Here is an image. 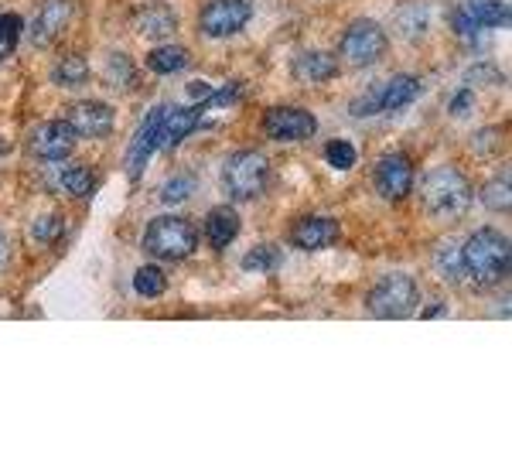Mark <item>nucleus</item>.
<instances>
[{
    "label": "nucleus",
    "instance_id": "f257e3e1",
    "mask_svg": "<svg viewBox=\"0 0 512 454\" xmlns=\"http://www.w3.org/2000/svg\"><path fill=\"white\" fill-rule=\"evenodd\" d=\"M461 280H472L478 287H495L509 274V239L499 229H478L458 250Z\"/></svg>",
    "mask_w": 512,
    "mask_h": 454
},
{
    "label": "nucleus",
    "instance_id": "f03ea898",
    "mask_svg": "<svg viewBox=\"0 0 512 454\" xmlns=\"http://www.w3.org/2000/svg\"><path fill=\"white\" fill-rule=\"evenodd\" d=\"M472 181L461 175L458 168H434L431 175L420 181V202L427 216L441 222H458L472 209Z\"/></svg>",
    "mask_w": 512,
    "mask_h": 454
},
{
    "label": "nucleus",
    "instance_id": "7ed1b4c3",
    "mask_svg": "<svg viewBox=\"0 0 512 454\" xmlns=\"http://www.w3.org/2000/svg\"><path fill=\"white\" fill-rule=\"evenodd\" d=\"M144 250L154 260L178 263L198 250V226L185 216H158L144 229Z\"/></svg>",
    "mask_w": 512,
    "mask_h": 454
},
{
    "label": "nucleus",
    "instance_id": "20e7f679",
    "mask_svg": "<svg viewBox=\"0 0 512 454\" xmlns=\"http://www.w3.org/2000/svg\"><path fill=\"white\" fill-rule=\"evenodd\" d=\"M270 185V161L263 151H239L222 168V192L233 202H253Z\"/></svg>",
    "mask_w": 512,
    "mask_h": 454
},
{
    "label": "nucleus",
    "instance_id": "39448f33",
    "mask_svg": "<svg viewBox=\"0 0 512 454\" xmlns=\"http://www.w3.org/2000/svg\"><path fill=\"white\" fill-rule=\"evenodd\" d=\"M366 304L376 318H410L420 308V287L407 274H386L373 284Z\"/></svg>",
    "mask_w": 512,
    "mask_h": 454
},
{
    "label": "nucleus",
    "instance_id": "423d86ee",
    "mask_svg": "<svg viewBox=\"0 0 512 454\" xmlns=\"http://www.w3.org/2000/svg\"><path fill=\"white\" fill-rule=\"evenodd\" d=\"M386 45H390L386 31L379 28L376 21L362 18L349 24V31L338 41V55H342V62L349 65V69H369V65H376L386 55Z\"/></svg>",
    "mask_w": 512,
    "mask_h": 454
},
{
    "label": "nucleus",
    "instance_id": "0eeeda50",
    "mask_svg": "<svg viewBox=\"0 0 512 454\" xmlns=\"http://www.w3.org/2000/svg\"><path fill=\"white\" fill-rule=\"evenodd\" d=\"M253 18V0H209L198 14V28L209 38H229Z\"/></svg>",
    "mask_w": 512,
    "mask_h": 454
},
{
    "label": "nucleus",
    "instance_id": "6e6552de",
    "mask_svg": "<svg viewBox=\"0 0 512 454\" xmlns=\"http://www.w3.org/2000/svg\"><path fill=\"white\" fill-rule=\"evenodd\" d=\"M260 127L270 140H280V144H294V140H308L318 134L315 113L301 110V106H270Z\"/></svg>",
    "mask_w": 512,
    "mask_h": 454
},
{
    "label": "nucleus",
    "instance_id": "1a4fd4ad",
    "mask_svg": "<svg viewBox=\"0 0 512 454\" xmlns=\"http://www.w3.org/2000/svg\"><path fill=\"white\" fill-rule=\"evenodd\" d=\"M373 185L386 202H403L414 192V164H410L407 154H386L373 168Z\"/></svg>",
    "mask_w": 512,
    "mask_h": 454
},
{
    "label": "nucleus",
    "instance_id": "9d476101",
    "mask_svg": "<svg viewBox=\"0 0 512 454\" xmlns=\"http://www.w3.org/2000/svg\"><path fill=\"white\" fill-rule=\"evenodd\" d=\"M76 140H79L76 130H72L65 120H45V123H38L35 134H31L28 151H31V158L55 164V161L69 158L72 147H76Z\"/></svg>",
    "mask_w": 512,
    "mask_h": 454
},
{
    "label": "nucleus",
    "instance_id": "9b49d317",
    "mask_svg": "<svg viewBox=\"0 0 512 454\" xmlns=\"http://www.w3.org/2000/svg\"><path fill=\"white\" fill-rule=\"evenodd\" d=\"M161 120H164V106H154V110L144 117V123H140L134 140H130V147H127V175H130V181H137L140 175H144L151 154L161 147Z\"/></svg>",
    "mask_w": 512,
    "mask_h": 454
},
{
    "label": "nucleus",
    "instance_id": "f8f14e48",
    "mask_svg": "<svg viewBox=\"0 0 512 454\" xmlns=\"http://www.w3.org/2000/svg\"><path fill=\"white\" fill-rule=\"evenodd\" d=\"M65 123L76 130V137L103 140V137L113 134V127H117V113H113V106L86 99V103L69 106V113H65Z\"/></svg>",
    "mask_w": 512,
    "mask_h": 454
},
{
    "label": "nucleus",
    "instance_id": "ddd939ff",
    "mask_svg": "<svg viewBox=\"0 0 512 454\" xmlns=\"http://www.w3.org/2000/svg\"><path fill=\"white\" fill-rule=\"evenodd\" d=\"M69 18H72V0H45L38 7L35 21H31V41L38 48H48L69 28Z\"/></svg>",
    "mask_w": 512,
    "mask_h": 454
},
{
    "label": "nucleus",
    "instance_id": "4468645a",
    "mask_svg": "<svg viewBox=\"0 0 512 454\" xmlns=\"http://www.w3.org/2000/svg\"><path fill=\"white\" fill-rule=\"evenodd\" d=\"M338 236H342V226L328 216H308L294 222L291 229V243L297 250H328V246L338 243Z\"/></svg>",
    "mask_w": 512,
    "mask_h": 454
},
{
    "label": "nucleus",
    "instance_id": "2eb2a0df",
    "mask_svg": "<svg viewBox=\"0 0 512 454\" xmlns=\"http://www.w3.org/2000/svg\"><path fill=\"white\" fill-rule=\"evenodd\" d=\"M134 28H137V35H144L151 41H164L178 31V14H175V7L161 4V0H151V4L134 11Z\"/></svg>",
    "mask_w": 512,
    "mask_h": 454
},
{
    "label": "nucleus",
    "instance_id": "dca6fc26",
    "mask_svg": "<svg viewBox=\"0 0 512 454\" xmlns=\"http://www.w3.org/2000/svg\"><path fill=\"white\" fill-rule=\"evenodd\" d=\"M202 113H205V106H192V110H185V106H164L161 147H175L188 134H195V130L202 127Z\"/></svg>",
    "mask_w": 512,
    "mask_h": 454
},
{
    "label": "nucleus",
    "instance_id": "f3484780",
    "mask_svg": "<svg viewBox=\"0 0 512 454\" xmlns=\"http://www.w3.org/2000/svg\"><path fill=\"white\" fill-rule=\"evenodd\" d=\"M291 72L297 82L315 86V82H328L338 76V59L328 52H301V55H294Z\"/></svg>",
    "mask_w": 512,
    "mask_h": 454
},
{
    "label": "nucleus",
    "instance_id": "a211bd4d",
    "mask_svg": "<svg viewBox=\"0 0 512 454\" xmlns=\"http://www.w3.org/2000/svg\"><path fill=\"white\" fill-rule=\"evenodd\" d=\"M239 212L229 209V205H219V209H212L209 216H205V239H209L212 250H226V246L236 243L239 236Z\"/></svg>",
    "mask_w": 512,
    "mask_h": 454
},
{
    "label": "nucleus",
    "instance_id": "6ab92c4d",
    "mask_svg": "<svg viewBox=\"0 0 512 454\" xmlns=\"http://www.w3.org/2000/svg\"><path fill=\"white\" fill-rule=\"evenodd\" d=\"M417 93H420V79L417 76H393L390 82L376 86L379 113H383V110H400V106H407Z\"/></svg>",
    "mask_w": 512,
    "mask_h": 454
},
{
    "label": "nucleus",
    "instance_id": "aec40b11",
    "mask_svg": "<svg viewBox=\"0 0 512 454\" xmlns=\"http://www.w3.org/2000/svg\"><path fill=\"white\" fill-rule=\"evenodd\" d=\"M468 14L478 28H509V4L506 0H468Z\"/></svg>",
    "mask_w": 512,
    "mask_h": 454
},
{
    "label": "nucleus",
    "instance_id": "412c9836",
    "mask_svg": "<svg viewBox=\"0 0 512 454\" xmlns=\"http://www.w3.org/2000/svg\"><path fill=\"white\" fill-rule=\"evenodd\" d=\"M188 65V52L181 45H158L147 55V69L158 72V76H175Z\"/></svg>",
    "mask_w": 512,
    "mask_h": 454
},
{
    "label": "nucleus",
    "instance_id": "4be33fe9",
    "mask_svg": "<svg viewBox=\"0 0 512 454\" xmlns=\"http://www.w3.org/2000/svg\"><path fill=\"white\" fill-rule=\"evenodd\" d=\"M86 79H89V62L82 59V55H65V59L55 62V69H52V82L62 89H76Z\"/></svg>",
    "mask_w": 512,
    "mask_h": 454
},
{
    "label": "nucleus",
    "instance_id": "5701e85b",
    "mask_svg": "<svg viewBox=\"0 0 512 454\" xmlns=\"http://www.w3.org/2000/svg\"><path fill=\"white\" fill-rule=\"evenodd\" d=\"M103 82L110 89H117V93H123V89H130L137 82V65L127 55H110L103 65Z\"/></svg>",
    "mask_w": 512,
    "mask_h": 454
},
{
    "label": "nucleus",
    "instance_id": "b1692460",
    "mask_svg": "<svg viewBox=\"0 0 512 454\" xmlns=\"http://www.w3.org/2000/svg\"><path fill=\"white\" fill-rule=\"evenodd\" d=\"M280 263H284V253H280V246L260 243V246H253V250L243 257V270H250V274H270V270H277Z\"/></svg>",
    "mask_w": 512,
    "mask_h": 454
},
{
    "label": "nucleus",
    "instance_id": "393cba45",
    "mask_svg": "<svg viewBox=\"0 0 512 454\" xmlns=\"http://www.w3.org/2000/svg\"><path fill=\"white\" fill-rule=\"evenodd\" d=\"M55 181H59V185H55L59 192L72 195V198H82V195L93 192L96 175L89 168H62L59 175H55Z\"/></svg>",
    "mask_w": 512,
    "mask_h": 454
},
{
    "label": "nucleus",
    "instance_id": "a878e982",
    "mask_svg": "<svg viewBox=\"0 0 512 454\" xmlns=\"http://www.w3.org/2000/svg\"><path fill=\"white\" fill-rule=\"evenodd\" d=\"M62 233H65V222H62V216H55V212L38 216L35 222H31V229H28V236H31V243H35V246H52Z\"/></svg>",
    "mask_w": 512,
    "mask_h": 454
},
{
    "label": "nucleus",
    "instance_id": "bb28decb",
    "mask_svg": "<svg viewBox=\"0 0 512 454\" xmlns=\"http://www.w3.org/2000/svg\"><path fill=\"white\" fill-rule=\"evenodd\" d=\"M134 291L140 297H147V301H154V297L168 291V277H164L161 267H140L134 274Z\"/></svg>",
    "mask_w": 512,
    "mask_h": 454
},
{
    "label": "nucleus",
    "instance_id": "cd10ccee",
    "mask_svg": "<svg viewBox=\"0 0 512 454\" xmlns=\"http://www.w3.org/2000/svg\"><path fill=\"white\" fill-rule=\"evenodd\" d=\"M24 18L18 14H0V62H7L14 55V48L21 45Z\"/></svg>",
    "mask_w": 512,
    "mask_h": 454
},
{
    "label": "nucleus",
    "instance_id": "c85d7f7f",
    "mask_svg": "<svg viewBox=\"0 0 512 454\" xmlns=\"http://www.w3.org/2000/svg\"><path fill=\"white\" fill-rule=\"evenodd\" d=\"M482 202H485V209H492V212H509V209H512V188H509V175L492 178L489 185L482 188Z\"/></svg>",
    "mask_w": 512,
    "mask_h": 454
},
{
    "label": "nucleus",
    "instance_id": "c756f323",
    "mask_svg": "<svg viewBox=\"0 0 512 454\" xmlns=\"http://www.w3.org/2000/svg\"><path fill=\"white\" fill-rule=\"evenodd\" d=\"M325 161L332 164L335 171H349L355 164V147L349 140H332V144L325 147Z\"/></svg>",
    "mask_w": 512,
    "mask_h": 454
},
{
    "label": "nucleus",
    "instance_id": "7c9ffc66",
    "mask_svg": "<svg viewBox=\"0 0 512 454\" xmlns=\"http://www.w3.org/2000/svg\"><path fill=\"white\" fill-rule=\"evenodd\" d=\"M188 195H192V178H188V175H178V178H171L168 185L161 188V198H164V202H171V205L185 202Z\"/></svg>",
    "mask_w": 512,
    "mask_h": 454
},
{
    "label": "nucleus",
    "instance_id": "2f4dec72",
    "mask_svg": "<svg viewBox=\"0 0 512 454\" xmlns=\"http://www.w3.org/2000/svg\"><path fill=\"white\" fill-rule=\"evenodd\" d=\"M451 21H454V31H458L461 38L472 41V45H478V24H475L472 14H468V7H458Z\"/></svg>",
    "mask_w": 512,
    "mask_h": 454
},
{
    "label": "nucleus",
    "instance_id": "473e14b6",
    "mask_svg": "<svg viewBox=\"0 0 512 454\" xmlns=\"http://www.w3.org/2000/svg\"><path fill=\"white\" fill-rule=\"evenodd\" d=\"M472 93H468V89H461V93L458 96H454V103H451V113H465L468 110V106H472Z\"/></svg>",
    "mask_w": 512,
    "mask_h": 454
},
{
    "label": "nucleus",
    "instance_id": "72a5a7b5",
    "mask_svg": "<svg viewBox=\"0 0 512 454\" xmlns=\"http://www.w3.org/2000/svg\"><path fill=\"white\" fill-rule=\"evenodd\" d=\"M188 96H192L195 103H205V99L212 96V89L205 86V82H192V86H188Z\"/></svg>",
    "mask_w": 512,
    "mask_h": 454
},
{
    "label": "nucleus",
    "instance_id": "f704fd0d",
    "mask_svg": "<svg viewBox=\"0 0 512 454\" xmlns=\"http://www.w3.org/2000/svg\"><path fill=\"white\" fill-rule=\"evenodd\" d=\"M7 260H11V239H7V233H0V270L7 267Z\"/></svg>",
    "mask_w": 512,
    "mask_h": 454
},
{
    "label": "nucleus",
    "instance_id": "c9c22d12",
    "mask_svg": "<svg viewBox=\"0 0 512 454\" xmlns=\"http://www.w3.org/2000/svg\"><path fill=\"white\" fill-rule=\"evenodd\" d=\"M441 311H444V304H431V308L424 311V318H437V315H441Z\"/></svg>",
    "mask_w": 512,
    "mask_h": 454
}]
</instances>
